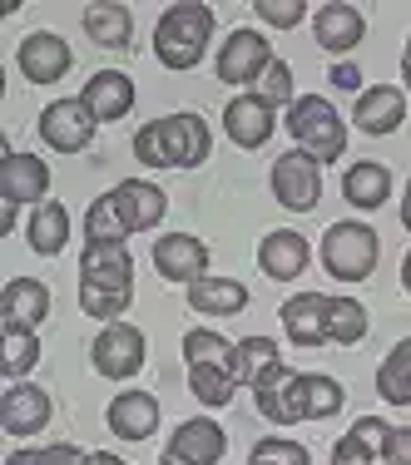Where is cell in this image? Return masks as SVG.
<instances>
[{"instance_id":"cell-1","label":"cell","mask_w":411,"mask_h":465,"mask_svg":"<svg viewBox=\"0 0 411 465\" xmlns=\"http://www.w3.org/2000/svg\"><path fill=\"white\" fill-rule=\"evenodd\" d=\"M253 401H258V411L268 416L273 426H297V420H327V416H337L342 401H347V391H342L332 376L277 367L263 386H253Z\"/></svg>"},{"instance_id":"cell-2","label":"cell","mask_w":411,"mask_h":465,"mask_svg":"<svg viewBox=\"0 0 411 465\" xmlns=\"http://www.w3.org/2000/svg\"><path fill=\"white\" fill-rule=\"evenodd\" d=\"M164 208H169L164 188L129 179L90 203V213H85V242H125L129 232H144V228L159 223Z\"/></svg>"},{"instance_id":"cell-3","label":"cell","mask_w":411,"mask_h":465,"mask_svg":"<svg viewBox=\"0 0 411 465\" xmlns=\"http://www.w3.org/2000/svg\"><path fill=\"white\" fill-rule=\"evenodd\" d=\"M135 297V258L125 242H85L80 258V307L99 322H115Z\"/></svg>"},{"instance_id":"cell-4","label":"cell","mask_w":411,"mask_h":465,"mask_svg":"<svg viewBox=\"0 0 411 465\" xmlns=\"http://www.w3.org/2000/svg\"><path fill=\"white\" fill-rule=\"evenodd\" d=\"M208 149H214V134H208L204 114H194V109L164 114L135 134V159L144 169H198L208 159Z\"/></svg>"},{"instance_id":"cell-5","label":"cell","mask_w":411,"mask_h":465,"mask_svg":"<svg viewBox=\"0 0 411 465\" xmlns=\"http://www.w3.org/2000/svg\"><path fill=\"white\" fill-rule=\"evenodd\" d=\"M208 40H214V10L198 5V0H179L159 15L154 30V54H159L169 70H194L204 60Z\"/></svg>"},{"instance_id":"cell-6","label":"cell","mask_w":411,"mask_h":465,"mask_svg":"<svg viewBox=\"0 0 411 465\" xmlns=\"http://www.w3.org/2000/svg\"><path fill=\"white\" fill-rule=\"evenodd\" d=\"M184 357H188V391L204 406H228L238 371H233V341H224L218 331H188L184 337Z\"/></svg>"},{"instance_id":"cell-7","label":"cell","mask_w":411,"mask_h":465,"mask_svg":"<svg viewBox=\"0 0 411 465\" xmlns=\"http://www.w3.org/2000/svg\"><path fill=\"white\" fill-rule=\"evenodd\" d=\"M287 134L297 139L303 153H313L317 163L342 159V149H347V124H342V114L322 94H303L287 104Z\"/></svg>"},{"instance_id":"cell-8","label":"cell","mask_w":411,"mask_h":465,"mask_svg":"<svg viewBox=\"0 0 411 465\" xmlns=\"http://www.w3.org/2000/svg\"><path fill=\"white\" fill-rule=\"evenodd\" d=\"M376 232L366 228V223H332L327 228V238H322V268L332 272L337 282H362V278H372V268H376Z\"/></svg>"},{"instance_id":"cell-9","label":"cell","mask_w":411,"mask_h":465,"mask_svg":"<svg viewBox=\"0 0 411 465\" xmlns=\"http://www.w3.org/2000/svg\"><path fill=\"white\" fill-rule=\"evenodd\" d=\"M273 193L283 208H293V213H307V208H317L322 198V163L313 153L303 149H287L283 159L273 163Z\"/></svg>"},{"instance_id":"cell-10","label":"cell","mask_w":411,"mask_h":465,"mask_svg":"<svg viewBox=\"0 0 411 465\" xmlns=\"http://www.w3.org/2000/svg\"><path fill=\"white\" fill-rule=\"evenodd\" d=\"M90 361H95L99 376H109V381H129V376H139V367H144V331L129 327V322H109L95 337Z\"/></svg>"},{"instance_id":"cell-11","label":"cell","mask_w":411,"mask_h":465,"mask_svg":"<svg viewBox=\"0 0 411 465\" xmlns=\"http://www.w3.org/2000/svg\"><path fill=\"white\" fill-rule=\"evenodd\" d=\"M224 450H228L224 426L208 420V416H194V420H184V426L169 436L159 465H218V460H224Z\"/></svg>"},{"instance_id":"cell-12","label":"cell","mask_w":411,"mask_h":465,"mask_svg":"<svg viewBox=\"0 0 411 465\" xmlns=\"http://www.w3.org/2000/svg\"><path fill=\"white\" fill-rule=\"evenodd\" d=\"M95 129H99V119L90 114L85 99H55L45 114H40V139H45L50 149H60V153L90 149Z\"/></svg>"},{"instance_id":"cell-13","label":"cell","mask_w":411,"mask_h":465,"mask_svg":"<svg viewBox=\"0 0 411 465\" xmlns=\"http://www.w3.org/2000/svg\"><path fill=\"white\" fill-rule=\"evenodd\" d=\"M273 64V50L268 40H263V30H233V35L224 40V50H218V80L224 84H253L263 80Z\"/></svg>"},{"instance_id":"cell-14","label":"cell","mask_w":411,"mask_h":465,"mask_svg":"<svg viewBox=\"0 0 411 465\" xmlns=\"http://www.w3.org/2000/svg\"><path fill=\"white\" fill-rule=\"evenodd\" d=\"M45 188H50V169L40 153H25V149H10L0 159V193H5L10 208L20 203H45Z\"/></svg>"},{"instance_id":"cell-15","label":"cell","mask_w":411,"mask_h":465,"mask_svg":"<svg viewBox=\"0 0 411 465\" xmlns=\"http://www.w3.org/2000/svg\"><path fill=\"white\" fill-rule=\"evenodd\" d=\"M154 268H159L164 282H198L208 278V248L194 232H164L154 242Z\"/></svg>"},{"instance_id":"cell-16","label":"cell","mask_w":411,"mask_h":465,"mask_svg":"<svg viewBox=\"0 0 411 465\" xmlns=\"http://www.w3.org/2000/svg\"><path fill=\"white\" fill-rule=\"evenodd\" d=\"M352 124L372 139L396 134V129L406 124V94L396 90V84H372V90H362L357 109H352Z\"/></svg>"},{"instance_id":"cell-17","label":"cell","mask_w":411,"mask_h":465,"mask_svg":"<svg viewBox=\"0 0 411 465\" xmlns=\"http://www.w3.org/2000/svg\"><path fill=\"white\" fill-rule=\"evenodd\" d=\"M15 64H20V74H25L30 84H55L65 70H70V45H65L55 30H35V35L20 40Z\"/></svg>"},{"instance_id":"cell-18","label":"cell","mask_w":411,"mask_h":465,"mask_svg":"<svg viewBox=\"0 0 411 465\" xmlns=\"http://www.w3.org/2000/svg\"><path fill=\"white\" fill-rule=\"evenodd\" d=\"M273 124H277V114L263 94H238L224 109V129L238 149H263V143L273 139Z\"/></svg>"},{"instance_id":"cell-19","label":"cell","mask_w":411,"mask_h":465,"mask_svg":"<svg viewBox=\"0 0 411 465\" xmlns=\"http://www.w3.org/2000/svg\"><path fill=\"white\" fill-rule=\"evenodd\" d=\"M50 317V287L35 278H10L5 292H0V322L5 327H25L35 331Z\"/></svg>"},{"instance_id":"cell-20","label":"cell","mask_w":411,"mask_h":465,"mask_svg":"<svg viewBox=\"0 0 411 465\" xmlns=\"http://www.w3.org/2000/svg\"><path fill=\"white\" fill-rule=\"evenodd\" d=\"M85 104H90V114L99 124H119V119L135 109V80H129L125 70H99L90 74V84H85Z\"/></svg>"},{"instance_id":"cell-21","label":"cell","mask_w":411,"mask_h":465,"mask_svg":"<svg viewBox=\"0 0 411 465\" xmlns=\"http://www.w3.org/2000/svg\"><path fill=\"white\" fill-rule=\"evenodd\" d=\"M307 258H313V248H307V238L293 228H277L258 242V268L268 272L273 282H293L297 272L307 268Z\"/></svg>"},{"instance_id":"cell-22","label":"cell","mask_w":411,"mask_h":465,"mask_svg":"<svg viewBox=\"0 0 411 465\" xmlns=\"http://www.w3.org/2000/svg\"><path fill=\"white\" fill-rule=\"evenodd\" d=\"M0 426L10 436H35L40 426H50V396L40 386L15 381L5 396H0Z\"/></svg>"},{"instance_id":"cell-23","label":"cell","mask_w":411,"mask_h":465,"mask_svg":"<svg viewBox=\"0 0 411 465\" xmlns=\"http://www.w3.org/2000/svg\"><path fill=\"white\" fill-rule=\"evenodd\" d=\"M327 307H332L327 292H297L293 302L283 307L287 341H293V347H322V341H327Z\"/></svg>"},{"instance_id":"cell-24","label":"cell","mask_w":411,"mask_h":465,"mask_svg":"<svg viewBox=\"0 0 411 465\" xmlns=\"http://www.w3.org/2000/svg\"><path fill=\"white\" fill-rule=\"evenodd\" d=\"M159 426V401L149 391H119L109 401V430L119 440H149Z\"/></svg>"},{"instance_id":"cell-25","label":"cell","mask_w":411,"mask_h":465,"mask_svg":"<svg viewBox=\"0 0 411 465\" xmlns=\"http://www.w3.org/2000/svg\"><path fill=\"white\" fill-rule=\"evenodd\" d=\"M362 35H366V20H362L357 5H342V0H332V5L317 10V45L327 50V54L357 50Z\"/></svg>"},{"instance_id":"cell-26","label":"cell","mask_w":411,"mask_h":465,"mask_svg":"<svg viewBox=\"0 0 411 465\" xmlns=\"http://www.w3.org/2000/svg\"><path fill=\"white\" fill-rule=\"evenodd\" d=\"M188 307L208 317H233L248 307V287L238 278H198V282H188Z\"/></svg>"},{"instance_id":"cell-27","label":"cell","mask_w":411,"mask_h":465,"mask_svg":"<svg viewBox=\"0 0 411 465\" xmlns=\"http://www.w3.org/2000/svg\"><path fill=\"white\" fill-rule=\"evenodd\" d=\"M342 193H347L352 208H382L386 198H392V173L382 169V163H352L347 179H342Z\"/></svg>"},{"instance_id":"cell-28","label":"cell","mask_w":411,"mask_h":465,"mask_svg":"<svg viewBox=\"0 0 411 465\" xmlns=\"http://www.w3.org/2000/svg\"><path fill=\"white\" fill-rule=\"evenodd\" d=\"M30 248L40 252V258H55V252L70 242V213H65V203H55V198H45V203L30 213Z\"/></svg>"},{"instance_id":"cell-29","label":"cell","mask_w":411,"mask_h":465,"mask_svg":"<svg viewBox=\"0 0 411 465\" xmlns=\"http://www.w3.org/2000/svg\"><path fill=\"white\" fill-rule=\"evenodd\" d=\"M376 391H382L386 406H411V337H402L386 361L376 367Z\"/></svg>"},{"instance_id":"cell-30","label":"cell","mask_w":411,"mask_h":465,"mask_svg":"<svg viewBox=\"0 0 411 465\" xmlns=\"http://www.w3.org/2000/svg\"><path fill=\"white\" fill-rule=\"evenodd\" d=\"M283 367V357H277V347L268 337H248L233 347V371H238V386H263L268 376Z\"/></svg>"},{"instance_id":"cell-31","label":"cell","mask_w":411,"mask_h":465,"mask_svg":"<svg viewBox=\"0 0 411 465\" xmlns=\"http://www.w3.org/2000/svg\"><path fill=\"white\" fill-rule=\"evenodd\" d=\"M382 426H386V420L362 416L357 426L332 446V465H372V456L382 450Z\"/></svg>"},{"instance_id":"cell-32","label":"cell","mask_w":411,"mask_h":465,"mask_svg":"<svg viewBox=\"0 0 411 465\" xmlns=\"http://www.w3.org/2000/svg\"><path fill=\"white\" fill-rule=\"evenodd\" d=\"M85 30H90L95 45L125 50L129 35H135V20H129L125 5H90V10H85Z\"/></svg>"},{"instance_id":"cell-33","label":"cell","mask_w":411,"mask_h":465,"mask_svg":"<svg viewBox=\"0 0 411 465\" xmlns=\"http://www.w3.org/2000/svg\"><path fill=\"white\" fill-rule=\"evenodd\" d=\"M366 307L352 302V297H332L327 307V341H337V347H357V341L366 337Z\"/></svg>"},{"instance_id":"cell-34","label":"cell","mask_w":411,"mask_h":465,"mask_svg":"<svg viewBox=\"0 0 411 465\" xmlns=\"http://www.w3.org/2000/svg\"><path fill=\"white\" fill-rule=\"evenodd\" d=\"M40 361V341H35V331H25V327H5V351H0V367H5L10 381H20L30 367Z\"/></svg>"},{"instance_id":"cell-35","label":"cell","mask_w":411,"mask_h":465,"mask_svg":"<svg viewBox=\"0 0 411 465\" xmlns=\"http://www.w3.org/2000/svg\"><path fill=\"white\" fill-rule=\"evenodd\" d=\"M253 456H263V460H273V465H313L307 446H297V440H283V436H263L258 446H253Z\"/></svg>"},{"instance_id":"cell-36","label":"cell","mask_w":411,"mask_h":465,"mask_svg":"<svg viewBox=\"0 0 411 465\" xmlns=\"http://www.w3.org/2000/svg\"><path fill=\"white\" fill-rule=\"evenodd\" d=\"M258 94L268 99L273 109H277V104H293V70H287L283 60H273V64H268V74L258 80Z\"/></svg>"},{"instance_id":"cell-37","label":"cell","mask_w":411,"mask_h":465,"mask_svg":"<svg viewBox=\"0 0 411 465\" xmlns=\"http://www.w3.org/2000/svg\"><path fill=\"white\" fill-rule=\"evenodd\" d=\"M5 465H85L75 446H40V450H15Z\"/></svg>"},{"instance_id":"cell-38","label":"cell","mask_w":411,"mask_h":465,"mask_svg":"<svg viewBox=\"0 0 411 465\" xmlns=\"http://www.w3.org/2000/svg\"><path fill=\"white\" fill-rule=\"evenodd\" d=\"M253 10H258V20H268V25H277V30H293L297 20L307 15L303 0H258Z\"/></svg>"},{"instance_id":"cell-39","label":"cell","mask_w":411,"mask_h":465,"mask_svg":"<svg viewBox=\"0 0 411 465\" xmlns=\"http://www.w3.org/2000/svg\"><path fill=\"white\" fill-rule=\"evenodd\" d=\"M382 460L386 465H411V430L406 426H382Z\"/></svg>"},{"instance_id":"cell-40","label":"cell","mask_w":411,"mask_h":465,"mask_svg":"<svg viewBox=\"0 0 411 465\" xmlns=\"http://www.w3.org/2000/svg\"><path fill=\"white\" fill-rule=\"evenodd\" d=\"M332 84H337V90H362V70L357 64H332Z\"/></svg>"},{"instance_id":"cell-41","label":"cell","mask_w":411,"mask_h":465,"mask_svg":"<svg viewBox=\"0 0 411 465\" xmlns=\"http://www.w3.org/2000/svg\"><path fill=\"white\" fill-rule=\"evenodd\" d=\"M85 465H125V460L109 456V450H90V456H85Z\"/></svg>"},{"instance_id":"cell-42","label":"cell","mask_w":411,"mask_h":465,"mask_svg":"<svg viewBox=\"0 0 411 465\" xmlns=\"http://www.w3.org/2000/svg\"><path fill=\"white\" fill-rule=\"evenodd\" d=\"M402 228L411 232V183H406V198H402Z\"/></svg>"},{"instance_id":"cell-43","label":"cell","mask_w":411,"mask_h":465,"mask_svg":"<svg viewBox=\"0 0 411 465\" xmlns=\"http://www.w3.org/2000/svg\"><path fill=\"white\" fill-rule=\"evenodd\" d=\"M402 74H406V90H411V40H406V50H402Z\"/></svg>"},{"instance_id":"cell-44","label":"cell","mask_w":411,"mask_h":465,"mask_svg":"<svg viewBox=\"0 0 411 465\" xmlns=\"http://www.w3.org/2000/svg\"><path fill=\"white\" fill-rule=\"evenodd\" d=\"M402 287H406V292H411V252H406V258H402Z\"/></svg>"},{"instance_id":"cell-45","label":"cell","mask_w":411,"mask_h":465,"mask_svg":"<svg viewBox=\"0 0 411 465\" xmlns=\"http://www.w3.org/2000/svg\"><path fill=\"white\" fill-rule=\"evenodd\" d=\"M248 465H273V460H263V456H248Z\"/></svg>"}]
</instances>
